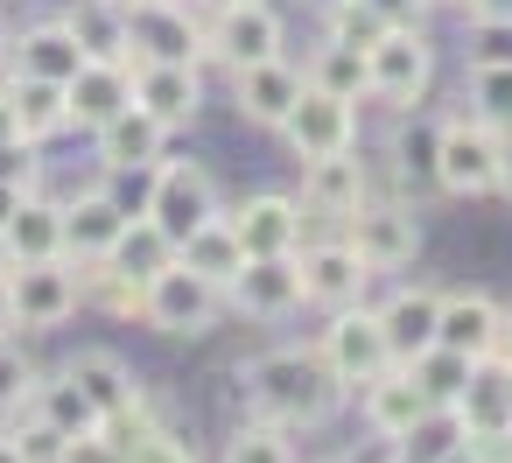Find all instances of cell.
<instances>
[{"label": "cell", "mask_w": 512, "mask_h": 463, "mask_svg": "<svg viewBox=\"0 0 512 463\" xmlns=\"http://www.w3.org/2000/svg\"><path fill=\"white\" fill-rule=\"evenodd\" d=\"M239 393L260 421H281L288 435L295 428H323L337 407H344V379L330 372V358L316 344H274L260 358L239 365Z\"/></svg>", "instance_id": "cell-1"}, {"label": "cell", "mask_w": 512, "mask_h": 463, "mask_svg": "<svg viewBox=\"0 0 512 463\" xmlns=\"http://www.w3.org/2000/svg\"><path fill=\"white\" fill-rule=\"evenodd\" d=\"M435 190L442 197H505L512 190V141L491 134L477 113H449L435 127Z\"/></svg>", "instance_id": "cell-2"}, {"label": "cell", "mask_w": 512, "mask_h": 463, "mask_svg": "<svg viewBox=\"0 0 512 463\" xmlns=\"http://www.w3.org/2000/svg\"><path fill=\"white\" fill-rule=\"evenodd\" d=\"M85 309V274L78 260H8V330L22 337H43V330H64L71 316Z\"/></svg>", "instance_id": "cell-3"}, {"label": "cell", "mask_w": 512, "mask_h": 463, "mask_svg": "<svg viewBox=\"0 0 512 463\" xmlns=\"http://www.w3.org/2000/svg\"><path fill=\"white\" fill-rule=\"evenodd\" d=\"M435 85V43L421 36V22H393L372 50H365V99L393 106V113H414Z\"/></svg>", "instance_id": "cell-4"}, {"label": "cell", "mask_w": 512, "mask_h": 463, "mask_svg": "<svg viewBox=\"0 0 512 463\" xmlns=\"http://www.w3.org/2000/svg\"><path fill=\"white\" fill-rule=\"evenodd\" d=\"M141 218H155V232H162L169 246H183L190 232H204L211 218H225V197H218V183H211V169H204V162L162 155V162H155V183H148Z\"/></svg>", "instance_id": "cell-5"}, {"label": "cell", "mask_w": 512, "mask_h": 463, "mask_svg": "<svg viewBox=\"0 0 512 463\" xmlns=\"http://www.w3.org/2000/svg\"><path fill=\"white\" fill-rule=\"evenodd\" d=\"M344 239H351V253L372 267V281H386V274H407L414 260H421V211H414V197H365L351 218H344Z\"/></svg>", "instance_id": "cell-6"}, {"label": "cell", "mask_w": 512, "mask_h": 463, "mask_svg": "<svg viewBox=\"0 0 512 463\" xmlns=\"http://www.w3.org/2000/svg\"><path fill=\"white\" fill-rule=\"evenodd\" d=\"M134 64H197L204 57V15L197 0H120Z\"/></svg>", "instance_id": "cell-7"}, {"label": "cell", "mask_w": 512, "mask_h": 463, "mask_svg": "<svg viewBox=\"0 0 512 463\" xmlns=\"http://www.w3.org/2000/svg\"><path fill=\"white\" fill-rule=\"evenodd\" d=\"M218 316H225V288H211L183 260H169L141 295V323L162 337H204V330H218Z\"/></svg>", "instance_id": "cell-8"}, {"label": "cell", "mask_w": 512, "mask_h": 463, "mask_svg": "<svg viewBox=\"0 0 512 463\" xmlns=\"http://www.w3.org/2000/svg\"><path fill=\"white\" fill-rule=\"evenodd\" d=\"M316 351L330 358V372L344 379V393H358L365 379H379L393 365V344H386V323H379V302H351V309H330Z\"/></svg>", "instance_id": "cell-9"}, {"label": "cell", "mask_w": 512, "mask_h": 463, "mask_svg": "<svg viewBox=\"0 0 512 463\" xmlns=\"http://www.w3.org/2000/svg\"><path fill=\"white\" fill-rule=\"evenodd\" d=\"M281 141H288V155H295V162L351 155V148H358V106L302 78V99L288 106V120H281Z\"/></svg>", "instance_id": "cell-10"}, {"label": "cell", "mask_w": 512, "mask_h": 463, "mask_svg": "<svg viewBox=\"0 0 512 463\" xmlns=\"http://www.w3.org/2000/svg\"><path fill=\"white\" fill-rule=\"evenodd\" d=\"M204 57H218L225 71H246L267 57H288V29L267 0H239V8H218L204 22Z\"/></svg>", "instance_id": "cell-11"}, {"label": "cell", "mask_w": 512, "mask_h": 463, "mask_svg": "<svg viewBox=\"0 0 512 463\" xmlns=\"http://www.w3.org/2000/svg\"><path fill=\"white\" fill-rule=\"evenodd\" d=\"M358 414H365V428H372L379 442H393V449H407L414 435H428V421H442V414L428 407V393L414 386L407 365H386L379 379H365V386H358Z\"/></svg>", "instance_id": "cell-12"}, {"label": "cell", "mask_w": 512, "mask_h": 463, "mask_svg": "<svg viewBox=\"0 0 512 463\" xmlns=\"http://www.w3.org/2000/svg\"><path fill=\"white\" fill-rule=\"evenodd\" d=\"M295 267H302V302H316L323 316H330V309L365 302V288H372V267L351 253V239H344V232L295 246Z\"/></svg>", "instance_id": "cell-13"}, {"label": "cell", "mask_w": 512, "mask_h": 463, "mask_svg": "<svg viewBox=\"0 0 512 463\" xmlns=\"http://www.w3.org/2000/svg\"><path fill=\"white\" fill-rule=\"evenodd\" d=\"M365 197H372V169H365V155H358V148H351V155L302 162V190H295L302 218H323L330 232H344V218H351Z\"/></svg>", "instance_id": "cell-14"}, {"label": "cell", "mask_w": 512, "mask_h": 463, "mask_svg": "<svg viewBox=\"0 0 512 463\" xmlns=\"http://www.w3.org/2000/svg\"><path fill=\"white\" fill-rule=\"evenodd\" d=\"M225 309H239L246 323H281L302 309V267L295 253H267V260H246L239 281L225 288Z\"/></svg>", "instance_id": "cell-15"}, {"label": "cell", "mask_w": 512, "mask_h": 463, "mask_svg": "<svg viewBox=\"0 0 512 463\" xmlns=\"http://www.w3.org/2000/svg\"><path fill=\"white\" fill-rule=\"evenodd\" d=\"M505 323H512V309L498 295H484V288H442V330H435V344H449L463 358H491V351H505Z\"/></svg>", "instance_id": "cell-16"}, {"label": "cell", "mask_w": 512, "mask_h": 463, "mask_svg": "<svg viewBox=\"0 0 512 463\" xmlns=\"http://www.w3.org/2000/svg\"><path fill=\"white\" fill-rule=\"evenodd\" d=\"M449 428L456 435H491V442L512 428V351H491V358L470 365V386L456 393Z\"/></svg>", "instance_id": "cell-17"}, {"label": "cell", "mask_w": 512, "mask_h": 463, "mask_svg": "<svg viewBox=\"0 0 512 463\" xmlns=\"http://www.w3.org/2000/svg\"><path fill=\"white\" fill-rule=\"evenodd\" d=\"M85 64H92V57H85V43L71 36L64 15L29 22V29L15 36V50H8V78H43V85H71Z\"/></svg>", "instance_id": "cell-18"}, {"label": "cell", "mask_w": 512, "mask_h": 463, "mask_svg": "<svg viewBox=\"0 0 512 463\" xmlns=\"http://www.w3.org/2000/svg\"><path fill=\"white\" fill-rule=\"evenodd\" d=\"M134 106H141L148 120H162L169 134L197 127V113H204V78H197V64H134Z\"/></svg>", "instance_id": "cell-19"}, {"label": "cell", "mask_w": 512, "mask_h": 463, "mask_svg": "<svg viewBox=\"0 0 512 463\" xmlns=\"http://www.w3.org/2000/svg\"><path fill=\"white\" fill-rule=\"evenodd\" d=\"M225 218H232L246 260H267V253H295V246H302V204H295L288 190H253V197L232 204Z\"/></svg>", "instance_id": "cell-20"}, {"label": "cell", "mask_w": 512, "mask_h": 463, "mask_svg": "<svg viewBox=\"0 0 512 463\" xmlns=\"http://www.w3.org/2000/svg\"><path fill=\"white\" fill-rule=\"evenodd\" d=\"M295 99H302V64H288V57H267V64L232 71V106H239L246 127H274L281 134V120H288Z\"/></svg>", "instance_id": "cell-21"}, {"label": "cell", "mask_w": 512, "mask_h": 463, "mask_svg": "<svg viewBox=\"0 0 512 463\" xmlns=\"http://www.w3.org/2000/svg\"><path fill=\"white\" fill-rule=\"evenodd\" d=\"M379 323H386V344H393V365H414L421 351H435V330H442V288L428 281H407L379 302Z\"/></svg>", "instance_id": "cell-22"}, {"label": "cell", "mask_w": 512, "mask_h": 463, "mask_svg": "<svg viewBox=\"0 0 512 463\" xmlns=\"http://www.w3.org/2000/svg\"><path fill=\"white\" fill-rule=\"evenodd\" d=\"M64 99H71V127H85V134H99L106 120H120L127 106H134V64H113V57H92L71 85H64Z\"/></svg>", "instance_id": "cell-23"}, {"label": "cell", "mask_w": 512, "mask_h": 463, "mask_svg": "<svg viewBox=\"0 0 512 463\" xmlns=\"http://www.w3.org/2000/svg\"><path fill=\"white\" fill-rule=\"evenodd\" d=\"M127 218H134V211H120V204L106 197V183H92V190L64 197V260H78V267L106 260Z\"/></svg>", "instance_id": "cell-24"}, {"label": "cell", "mask_w": 512, "mask_h": 463, "mask_svg": "<svg viewBox=\"0 0 512 463\" xmlns=\"http://www.w3.org/2000/svg\"><path fill=\"white\" fill-rule=\"evenodd\" d=\"M64 372H71L78 393L99 407V421H120V414H134V407H148L141 372H134L127 358H113V351H78V358H64Z\"/></svg>", "instance_id": "cell-25"}, {"label": "cell", "mask_w": 512, "mask_h": 463, "mask_svg": "<svg viewBox=\"0 0 512 463\" xmlns=\"http://www.w3.org/2000/svg\"><path fill=\"white\" fill-rule=\"evenodd\" d=\"M99 449H106L113 463H197V449H190L169 421H155V407H134V414L106 421V428H99Z\"/></svg>", "instance_id": "cell-26"}, {"label": "cell", "mask_w": 512, "mask_h": 463, "mask_svg": "<svg viewBox=\"0 0 512 463\" xmlns=\"http://www.w3.org/2000/svg\"><path fill=\"white\" fill-rule=\"evenodd\" d=\"M29 414H36V421H50L71 449H99V428H106V421H99V407L78 393V379H71L64 365H57V372H36Z\"/></svg>", "instance_id": "cell-27"}, {"label": "cell", "mask_w": 512, "mask_h": 463, "mask_svg": "<svg viewBox=\"0 0 512 463\" xmlns=\"http://www.w3.org/2000/svg\"><path fill=\"white\" fill-rule=\"evenodd\" d=\"M92 148H99V169H155V162L169 155V127L148 120L141 106H127L120 120H106V127L92 134Z\"/></svg>", "instance_id": "cell-28"}, {"label": "cell", "mask_w": 512, "mask_h": 463, "mask_svg": "<svg viewBox=\"0 0 512 463\" xmlns=\"http://www.w3.org/2000/svg\"><path fill=\"white\" fill-rule=\"evenodd\" d=\"M57 253H64V197L29 190L8 232H0V260H57Z\"/></svg>", "instance_id": "cell-29"}, {"label": "cell", "mask_w": 512, "mask_h": 463, "mask_svg": "<svg viewBox=\"0 0 512 463\" xmlns=\"http://www.w3.org/2000/svg\"><path fill=\"white\" fill-rule=\"evenodd\" d=\"M8 99H15V127H22V148H43L71 127V99L64 85H43V78H8Z\"/></svg>", "instance_id": "cell-30"}, {"label": "cell", "mask_w": 512, "mask_h": 463, "mask_svg": "<svg viewBox=\"0 0 512 463\" xmlns=\"http://www.w3.org/2000/svg\"><path fill=\"white\" fill-rule=\"evenodd\" d=\"M176 260H183L190 274H204L211 288H232V281H239V267H246V246H239L232 218H211L204 232H190V239L176 246Z\"/></svg>", "instance_id": "cell-31"}, {"label": "cell", "mask_w": 512, "mask_h": 463, "mask_svg": "<svg viewBox=\"0 0 512 463\" xmlns=\"http://www.w3.org/2000/svg\"><path fill=\"white\" fill-rule=\"evenodd\" d=\"M64 22H71V36L85 43V57L134 64V43H127V15H120V0H71Z\"/></svg>", "instance_id": "cell-32"}, {"label": "cell", "mask_w": 512, "mask_h": 463, "mask_svg": "<svg viewBox=\"0 0 512 463\" xmlns=\"http://www.w3.org/2000/svg\"><path fill=\"white\" fill-rule=\"evenodd\" d=\"M463 113H477L491 134H505L512 141V57H477L470 71H463Z\"/></svg>", "instance_id": "cell-33"}, {"label": "cell", "mask_w": 512, "mask_h": 463, "mask_svg": "<svg viewBox=\"0 0 512 463\" xmlns=\"http://www.w3.org/2000/svg\"><path fill=\"white\" fill-rule=\"evenodd\" d=\"M169 260H176V246H169V239L155 232V218H141V211L120 225V239H113V253H106V267H120V274H127V281H141V288H148Z\"/></svg>", "instance_id": "cell-34"}, {"label": "cell", "mask_w": 512, "mask_h": 463, "mask_svg": "<svg viewBox=\"0 0 512 463\" xmlns=\"http://www.w3.org/2000/svg\"><path fill=\"white\" fill-rule=\"evenodd\" d=\"M302 78L358 106V99H365V50H344V43H330V36H323V43L309 50V64H302Z\"/></svg>", "instance_id": "cell-35"}, {"label": "cell", "mask_w": 512, "mask_h": 463, "mask_svg": "<svg viewBox=\"0 0 512 463\" xmlns=\"http://www.w3.org/2000/svg\"><path fill=\"white\" fill-rule=\"evenodd\" d=\"M470 365H477V358H463V351L435 344V351H421L407 372H414V386L428 393V407H435V414H449V407H456V393L470 386Z\"/></svg>", "instance_id": "cell-36"}, {"label": "cell", "mask_w": 512, "mask_h": 463, "mask_svg": "<svg viewBox=\"0 0 512 463\" xmlns=\"http://www.w3.org/2000/svg\"><path fill=\"white\" fill-rule=\"evenodd\" d=\"M36 358L22 351V330H0V428H15L29 414V393H36Z\"/></svg>", "instance_id": "cell-37"}, {"label": "cell", "mask_w": 512, "mask_h": 463, "mask_svg": "<svg viewBox=\"0 0 512 463\" xmlns=\"http://www.w3.org/2000/svg\"><path fill=\"white\" fill-rule=\"evenodd\" d=\"M225 463H302V456H295V442H288V428H281V421L246 414V421L225 435Z\"/></svg>", "instance_id": "cell-38"}, {"label": "cell", "mask_w": 512, "mask_h": 463, "mask_svg": "<svg viewBox=\"0 0 512 463\" xmlns=\"http://www.w3.org/2000/svg\"><path fill=\"white\" fill-rule=\"evenodd\" d=\"M386 29H393V15L372 8V0H330V8H323V36L344 43V50H372Z\"/></svg>", "instance_id": "cell-39"}, {"label": "cell", "mask_w": 512, "mask_h": 463, "mask_svg": "<svg viewBox=\"0 0 512 463\" xmlns=\"http://www.w3.org/2000/svg\"><path fill=\"white\" fill-rule=\"evenodd\" d=\"M85 274V309H106V316H120V323H134L141 316V281H127L120 267H106V260H92V267H78Z\"/></svg>", "instance_id": "cell-40"}, {"label": "cell", "mask_w": 512, "mask_h": 463, "mask_svg": "<svg viewBox=\"0 0 512 463\" xmlns=\"http://www.w3.org/2000/svg\"><path fill=\"white\" fill-rule=\"evenodd\" d=\"M8 435H15V449H22V463H71V456H78V449H71L50 421H36V414H22Z\"/></svg>", "instance_id": "cell-41"}, {"label": "cell", "mask_w": 512, "mask_h": 463, "mask_svg": "<svg viewBox=\"0 0 512 463\" xmlns=\"http://www.w3.org/2000/svg\"><path fill=\"white\" fill-rule=\"evenodd\" d=\"M463 8V22H477V29H512V0H456Z\"/></svg>", "instance_id": "cell-42"}, {"label": "cell", "mask_w": 512, "mask_h": 463, "mask_svg": "<svg viewBox=\"0 0 512 463\" xmlns=\"http://www.w3.org/2000/svg\"><path fill=\"white\" fill-rule=\"evenodd\" d=\"M29 190H36L29 176H0V232H8V218L22 211V197H29Z\"/></svg>", "instance_id": "cell-43"}, {"label": "cell", "mask_w": 512, "mask_h": 463, "mask_svg": "<svg viewBox=\"0 0 512 463\" xmlns=\"http://www.w3.org/2000/svg\"><path fill=\"white\" fill-rule=\"evenodd\" d=\"M22 148V127H15V99H8V78H0V155Z\"/></svg>", "instance_id": "cell-44"}, {"label": "cell", "mask_w": 512, "mask_h": 463, "mask_svg": "<svg viewBox=\"0 0 512 463\" xmlns=\"http://www.w3.org/2000/svg\"><path fill=\"white\" fill-rule=\"evenodd\" d=\"M372 8H386L393 22H421V15L435 8V0H372Z\"/></svg>", "instance_id": "cell-45"}, {"label": "cell", "mask_w": 512, "mask_h": 463, "mask_svg": "<svg viewBox=\"0 0 512 463\" xmlns=\"http://www.w3.org/2000/svg\"><path fill=\"white\" fill-rule=\"evenodd\" d=\"M0 463H22V449H15V435L0 428Z\"/></svg>", "instance_id": "cell-46"}, {"label": "cell", "mask_w": 512, "mask_h": 463, "mask_svg": "<svg viewBox=\"0 0 512 463\" xmlns=\"http://www.w3.org/2000/svg\"><path fill=\"white\" fill-rule=\"evenodd\" d=\"M0 330H8V260H0Z\"/></svg>", "instance_id": "cell-47"}, {"label": "cell", "mask_w": 512, "mask_h": 463, "mask_svg": "<svg viewBox=\"0 0 512 463\" xmlns=\"http://www.w3.org/2000/svg\"><path fill=\"white\" fill-rule=\"evenodd\" d=\"M197 8H204V15H218V8H239V0H197Z\"/></svg>", "instance_id": "cell-48"}, {"label": "cell", "mask_w": 512, "mask_h": 463, "mask_svg": "<svg viewBox=\"0 0 512 463\" xmlns=\"http://www.w3.org/2000/svg\"><path fill=\"white\" fill-rule=\"evenodd\" d=\"M498 442H505V463H512V428H505V435H498Z\"/></svg>", "instance_id": "cell-49"}, {"label": "cell", "mask_w": 512, "mask_h": 463, "mask_svg": "<svg viewBox=\"0 0 512 463\" xmlns=\"http://www.w3.org/2000/svg\"><path fill=\"white\" fill-rule=\"evenodd\" d=\"M505 351H512V323H505Z\"/></svg>", "instance_id": "cell-50"}, {"label": "cell", "mask_w": 512, "mask_h": 463, "mask_svg": "<svg viewBox=\"0 0 512 463\" xmlns=\"http://www.w3.org/2000/svg\"><path fill=\"white\" fill-rule=\"evenodd\" d=\"M435 8H456V0H435Z\"/></svg>", "instance_id": "cell-51"}, {"label": "cell", "mask_w": 512, "mask_h": 463, "mask_svg": "<svg viewBox=\"0 0 512 463\" xmlns=\"http://www.w3.org/2000/svg\"><path fill=\"white\" fill-rule=\"evenodd\" d=\"M316 8H330V0H316Z\"/></svg>", "instance_id": "cell-52"}]
</instances>
